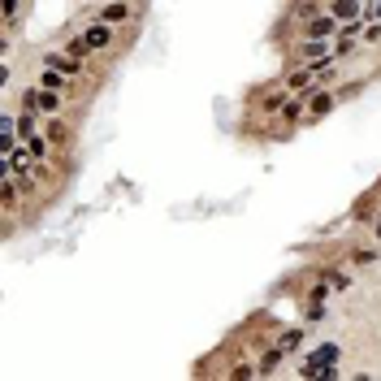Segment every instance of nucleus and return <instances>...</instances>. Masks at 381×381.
<instances>
[{
	"label": "nucleus",
	"instance_id": "nucleus-1",
	"mask_svg": "<svg viewBox=\"0 0 381 381\" xmlns=\"http://www.w3.org/2000/svg\"><path fill=\"white\" fill-rule=\"evenodd\" d=\"M83 39H87V48H91V53H100V48H109V44H113V22L95 18L91 27L83 31Z\"/></svg>",
	"mask_w": 381,
	"mask_h": 381
},
{
	"label": "nucleus",
	"instance_id": "nucleus-2",
	"mask_svg": "<svg viewBox=\"0 0 381 381\" xmlns=\"http://www.w3.org/2000/svg\"><path fill=\"white\" fill-rule=\"evenodd\" d=\"M329 13H334L338 22H351V18L364 13V5H360V0H334V5H329Z\"/></svg>",
	"mask_w": 381,
	"mask_h": 381
},
{
	"label": "nucleus",
	"instance_id": "nucleus-3",
	"mask_svg": "<svg viewBox=\"0 0 381 381\" xmlns=\"http://www.w3.org/2000/svg\"><path fill=\"white\" fill-rule=\"evenodd\" d=\"M131 13H135V9L126 5V0H113V5H105V9H100V18H105V22H113V27H117V22H126Z\"/></svg>",
	"mask_w": 381,
	"mask_h": 381
}]
</instances>
